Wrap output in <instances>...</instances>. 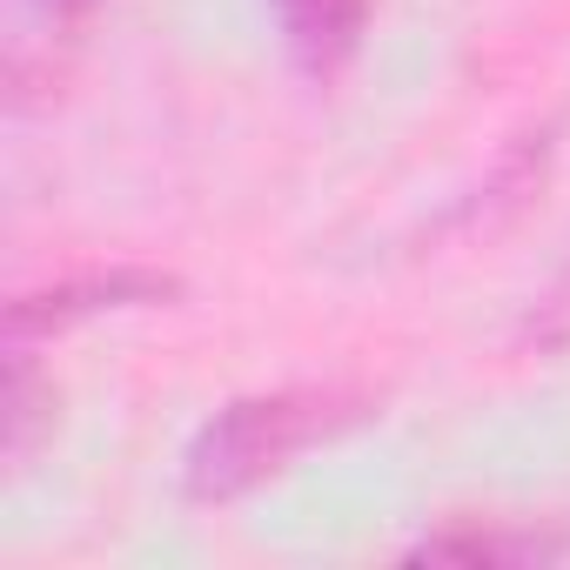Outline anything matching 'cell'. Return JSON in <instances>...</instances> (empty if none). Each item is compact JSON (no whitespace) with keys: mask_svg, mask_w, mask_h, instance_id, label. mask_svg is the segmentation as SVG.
Returning <instances> with one entry per match:
<instances>
[{"mask_svg":"<svg viewBox=\"0 0 570 570\" xmlns=\"http://www.w3.org/2000/svg\"><path fill=\"white\" fill-rule=\"evenodd\" d=\"M363 416L356 396L336 390H262V396H235L222 403L181 456V490L188 503H242L262 483H275L303 450L330 443L336 430H350Z\"/></svg>","mask_w":570,"mask_h":570,"instance_id":"6da1fadb","label":"cell"},{"mask_svg":"<svg viewBox=\"0 0 570 570\" xmlns=\"http://www.w3.org/2000/svg\"><path fill=\"white\" fill-rule=\"evenodd\" d=\"M181 296V282L161 268H88L68 282H48V289H28L8 303V343H48L75 323L95 316H128V309H168Z\"/></svg>","mask_w":570,"mask_h":570,"instance_id":"7a4b0ae2","label":"cell"},{"mask_svg":"<svg viewBox=\"0 0 570 570\" xmlns=\"http://www.w3.org/2000/svg\"><path fill=\"white\" fill-rule=\"evenodd\" d=\"M268 8H275L289 61L316 81L343 75L363 48V28H370V0H268Z\"/></svg>","mask_w":570,"mask_h":570,"instance_id":"3957f363","label":"cell"},{"mask_svg":"<svg viewBox=\"0 0 570 570\" xmlns=\"http://www.w3.org/2000/svg\"><path fill=\"white\" fill-rule=\"evenodd\" d=\"M416 563H550L563 557V537H543V530H523V523H456V530H436V537H416L410 543Z\"/></svg>","mask_w":570,"mask_h":570,"instance_id":"277c9868","label":"cell"},{"mask_svg":"<svg viewBox=\"0 0 570 570\" xmlns=\"http://www.w3.org/2000/svg\"><path fill=\"white\" fill-rule=\"evenodd\" d=\"M55 430V383L35 363V343H8V463H28Z\"/></svg>","mask_w":570,"mask_h":570,"instance_id":"5b68a950","label":"cell"},{"mask_svg":"<svg viewBox=\"0 0 570 570\" xmlns=\"http://www.w3.org/2000/svg\"><path fill=\"white\" fill-rule=\"evenodd\" d=\"M35 8L48 14V21H81V14H95L101 0H35Z\"/></svg>","mask_w":570,"mask_h":570,"instance_id":"8992f818","label":"cell"}]
</instances>
